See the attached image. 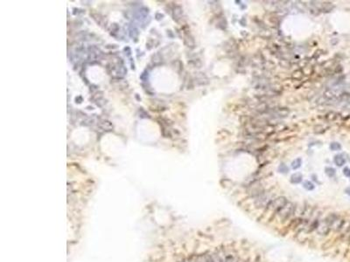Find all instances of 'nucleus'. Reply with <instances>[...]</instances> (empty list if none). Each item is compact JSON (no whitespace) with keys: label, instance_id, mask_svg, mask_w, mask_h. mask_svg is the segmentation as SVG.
Masks as SVG:
<instances>
[{"label":"nucleus","instance_id":"nucleus-1","mask_svg":"<svg viewBox=\"0 0 350 262\" xmlns=\"http://www.w3.org/2000/svg\"><path fill=\"white\" fill-rule=\"evenodd\" d=\"M302 178H303L302 174L299 173V172H296V173H294L293 175H292V177H291V182H292V184H299V183L302 181Z\"/></svg>","mask_w":350,"mask_h":262},{"label":"nucleus","instance_id":"nucleus-2","mask_svg":"<svg viewBox=\"0 0 350 262\" xmlns=\"http://www.w3.org/2000/svg\"><path fill=\"white\" fill-rule=\"evenodd\" d=\"M333 161H334L335 164H336L337 166H340V167L342 166L343 164H345V163H346V160H345V158L343 157L342 155H336V156L334 157Z\"/></svg>","mask_w":350,"mask_h":262},{"label":"nucleus","instance_id":"nucleus-3","mask_svg":"<svg viewBox=\"0 0 350 262\" xmlns=\"http://www.w3.org/2000/svg\"><path fill=\"white\" fill-rule=\"evenodd\" d=\"M182 13H183V12H182V9H181V7H180V6H176L175 8H174V10H173V19H175V20H178L179 19H180V17L182 16Z\"/></svg>","mask_w":350,"mask_h":262},{"label":"nucleus","instance_id":"nucleus-4","mask_svg":"<svg viewBox=\"0 0 350 262\" xmlns=\"http://www.w3.org/2000/svg\"><path fill=\"white\" fill-rule=\"evenodd\" d=\"M99 126H100L102 128L107 129V130H110V129L113 128L112 124H111L109 121H100Z\"/></svg>","mask_w":350,"mask_h":262},{"label":"nucleus","instance_id":"nucleus-5","mask_svg":"<svg viewBox=\"0 0 350 262\" xmlns=\"http://www.w3.org/2000/svg\"><path fill=\"white\" fill-rule=\"evenodd\" d=\"M301 164H302V160L300 158H297L292 163V168L293 170H297L301 166Z\"/></svg>","mask_w":350,"mask_h":262},{"label":"nucleus","instance_id":"nucleus-6","mask_svg":"<svg viewBox=\"0 0 350 262\" xmlns=\"http://www.w3.org/2000/svg\"><path fill=\"white\" fill-rule=\"evenodd\" d=\"M303 187L307 191H312L314 189V184L310 181H305L303 183Z\"/></svg>","mask_w":350,"mask_h":262},{"label":"nucleus","instance_id":"nucleus-7","mask_svg":"<svg viewBox=\"0 0 350 262\" xmlns=\"http://www.w3.org/2000/svg\"><path fill=\"white\" fill-rule=\"evenodd\" d=\"M326 174L329 177H333L335 175V170L333 168L331 167H327L326 168Z\"/></svg>","mask_w":350,"mask_h":262},{"label":"nucleus","instance_id":"nucleus-8","mask_svg":"<svg viewBox=\"0 0 350 262\" xmlns=\"http://www.w3.org/2000/svg\"><path fill=\"white\" fill-rule=\"evenodd\" d=\"M330 149H331L332 150H340L341 149V146H340V144L338 143H332L330 144Z\"/></svg>","mask_w":350,"mask_h":262},{"label":"nucleus","instance_id":"nucleus-9","mask_svg":"<svg viewBox=\"0 0 350 262\" xmlns=\"http://www.w3.org/2000/svg\"><path fill=\"white\" fill-rule=\"evenodd\" d=\"M278 171H279V172H282V173H286V172L288 171V168H287V166H286L285 164H280V166L278 167Z\"/></svg>","mask_w":350,"mask_h":262},{"label":"nucleus","instance_id":"nucleus-10","mask_svg":"<svg viewBox=\"0 0 350 262\" xmlns=\"http://www.w3.org/2000/svg\"><path fill=\"white\" fill-rule=\"evenodd\" d=\"M343 173H344V175L346 176V177H350V169L349 168H345L344 170H343Z\"/></svg>","mask_w":350,"mask_h":262},{"label":"nucleus","instance_id":"nucleus-11","mask_svg":"<svg viewBox=\"0 0 350 262\" xmlns=\"http://www.w3.org/2000/svg\"><path fill=\"white\" fill-rule=\"evenodd\" d=\"M346 193H347V194H348V195L350 196V187H349V188H347V189H346Z\"/></svg>","mask_w":350,"mask_h":262}]
</instances>
